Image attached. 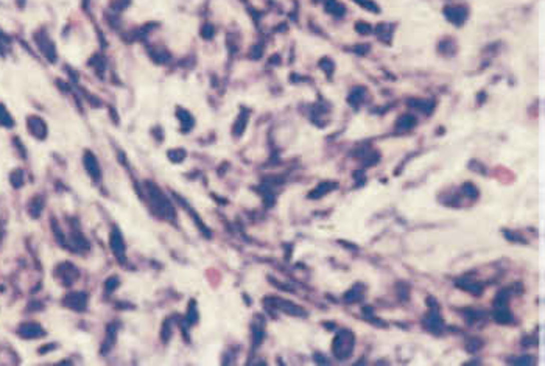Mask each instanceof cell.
<instances>
[{"mask_svg":"<svg viewBox=\"0 0 545 366\" xmlns=\"http://www.w3.org/2000/svg\"><path fill=\"white\" fill-rule=\"evenodd\" d=\"M495 318H497V321H500V322H508V321H511V315H509L506 310H497Z\"/></svg>","mask_w":545,"mask_h":366,"instance_id":"cell-7","label":"cell"},{"mask_svg":"<svg viewBox=\"0 0 545 366\" xmlns=\"http://www.w3.org/2000/svg\"><path fill=\"white\" fill-rule=\"evenodd\" d=\"M66 304L74 308V310H84L86 308V304H88V296H86L84 293H72L70 296H67V301Z\"/></svg>","mask_w":545,"mask_h":366,"instance_id":"cell-4","label":"cell"},{"mask_svg":"<svg viewBox=\"0 0 545 366\" xmlns=\"http://www.w3.org/2000/svg\"><path fill=\"white\" fill-rule=\"evenodd\" d=\"M86 168H88V172L91 173V176L94 179H98L100 178V168H98V164H97V159L92 156V154H86Z\"/></svg>","mask_w":545,"mask_h":366,"instance_id":"cell-5","label":"cell"},{"mask_svg":"<svg viewBox=\"0 0 545 366\" xmlns=\"http://www.w3.org/2000/svg\"><path fill=\"white\" fill-rule=\"evenodd\" d=\"M150 193H151V201H153V204H154V207L157 210V214H159L161 217H164V218L173 220L175 218V210H173V207H171L170 201L162 195V192L151 186Z\"/></svg>","mask_w":545,"mask_h":366,"instance_id":"cell-1","label":"cell"},{"mask_svg":"<svg viewBox=\"0 0 545 366\" xmlns=\"http://www.w3.org/2000/svg\"><path fill=\"white\" fill-rule=\"evenodd\" d=\"M116 285H117V279L116 277H111L106 282V287H109V290H114V288H116Z\"/></svg>","mask_w":545,"mask_h":366,"instance_id":"cell-8","label":"cell"},{"mask_svg":"<svg viewBox=\"0 0 545 366\" xmlns=\"http://www.w3.org/2000/svg\"><path fill=\"white\" fill-rule=\"evenodd\" d=\"M109 243H111V249L114 252V256H116L119 260L125 262V243H123V238H122V235H120V232L117 229L112 231Z\"/></svg>","mask_w":545,"mask_h":366,"instance_id":"cell-3","label":"cell"},{"mask_svg":"<svg viewBox=\"0 0 545 366\" xmlns=\"http://www.w3.org/2000/svg\"><path fill=\"white\" fill-rule=\"evenodd\" d=\"M464 192H466V193H467L469 196H475V195H477L475 189L472 187V186H466V187H464Z\"/></svg>","mask_w":545,"mask_h":366,"instance_id":"cell-9","label":"cell"},{"mask_svg":"<svg viewBox=\"0 0 545 366\" xmlns=\"http://www.w3.org/2000/svg\"><path fill=\"white\" fill-rule=\"evenodd\" d=\"M352 344H354V338L352 333L343 330L338 333V336L334 341V352L338 358H346L351 355L352 352Z\"/></svg>","mask_w":545,"mask_h":366,"instance_id":"cell-2","label":"cell"},{"mask_svg":"<svg viewBox=\"0 0 545 366\" xmlns=\"http://www.w3.org/2000/svg\"><path fill=\"white\" fill-rule=\"evenodd\" d=\"M425 322H427L428 329L432 330V332H439L442 329V321L439 319V316L436 313H432L430 316H427V321Z\"/></svg>","mask_w":545,"mask_h":366,"instance_id":"cell-6","label":"cell"}]
</instances>
